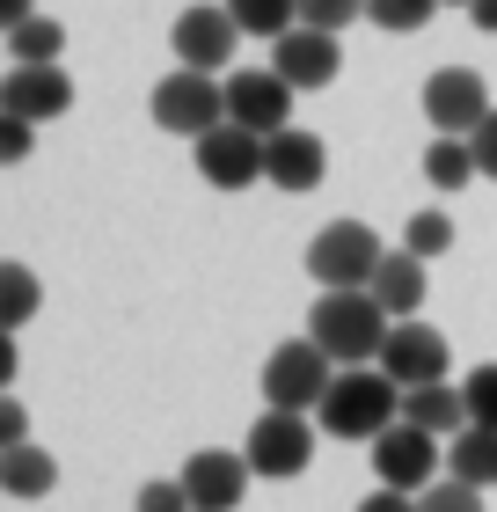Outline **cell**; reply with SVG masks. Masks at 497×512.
<instances>
[{"instance_id": "17", "label": "cell", "mask_w": 497, "mask_h": 512, "mask_svg": "<svg viewBox=\"0 0 497 512\" xmlns=\"http://www.w3.org/2000/svg\"><path fill=\"white\" fill-rule=\"evenodd\" d=\"M373 293H381V308L395 322H410L424 308V293H432V278H424V256L417 249H388L381 256V271H373Z\"/></svg>"}, {"instance_id": "33", "label": "cell", "mask_w": 497, "mask_h": 512, "mask_svg": "<svg viewBox=\"0 0 497 512\" xmlns=\"http://www.w3.org/2000/svg\"><path fill=\"white\" fill-rule=\"evenodd\" d=\"M15 439H30V410L8 395V403H0V447H15Z\"/></svg>"}, {"instance_id": "13", "label": "cell", "mask_w": 497, "mask_h": 512, "mask_svg": "<svg viewBox=\"0 0 497 512\" xmlns=\"http://www.w3.org/2000/svg\"><path fill=\"white\" fill-rule=\"evenodd\" d=\"M249 483H256L249 454L205 447V454H191V461H183V491H191V505H198V512H234V505L249 498Z\"/></svg>"}, {"instance_id": "21", "label": "cell", "mask_w": 497, "mask_h": 512, "mask_svg": "<svg viewBox=\"0 0 497 512\" xmlns=\"http://www.w3.org/2000/svg\"><path fill=\"white\" fill-rule=\"evenodd\" d=\"M446 476H468L483 491H497V425H461L446 439Z\"/></svg>"}, {"instance_id": "20", "label": "cell", "mask_w": 497, "mask_h": 512, "mask_svg": "<svg viewBox=\"0 0 497 512\" xmlns=\"http://www.w3.org/2000/svg\"><path fill=\"white\" fill-rule=\"evenodd\" d=\"M468 176H483L476 139L468 132H439L432 147H424V183H432V191H468Z\"/></svg>"}, {"instance_id": "31", "label": "cell", "mask_w": 497, "mask_h": 512, "mask_svg": "<svg viewBox=\"0 0 497 512\" xmlns=\"http://www.w3.org/2000/svg\"><path fill=\"white\" fill-rule=\"evenodd\" d=\"M139 512H198L191 491H183V476L176 483H139Z\"/></svg>"}, {"instance_id": "12", "label": "cell", "mask_w": 497, "mask_h": 512, "mask_svg": "<svg viewBox=\"0 0 497 512\" xmlns=\"http://www.w3.org/2000/svg\"><path fill=\"white\" fill-rule=\"evenodd\" d=\"M293 96L300 88L278 66H242L227 81V118H242L249 132H278V125H293Z\"/></svg>"}, {"instance_id": "2", "label": "cell", "mask_w": 497, "mask_h": 512, "mask_svg": "<svg viewBox=\"0 0 497 512\" xmlns=\"http://www.w3.org/2000/svg\"><path fill=\"white\" fill-rule=\"evenodd\" d=\"M315 417H322L329 439H381L402 417V381L381 359L373 366H337V381H329V395L315 403Z\"/></svg>"}, {"instance_id": "18", "label": "cell", "mask_w": 497, "mask_h": 512, "mask_svg": "<svg viewBox=\"0 0 497 512\" xmlns=\"http://www.w3.org/2000/svg\"><path fill=\"white\" fill-rule=\"evenodd\" d=\"M402 417L424 432H439V439H454L468 425V395L454 381H417V388H402Z\"/></svg>"}, {"instance_id": "30", "label": "cell", "mask_w": 497, "mask_h": 512, "mask_svg": "<svg viewBox=\"0 0 497 512\" xmlns=\"http://www.w3.org/2000/svg\"><path fill=\"white\" fill-rule=\"evenodd\" d=\"M30 132H37V118L0 110V161H30Z\"/></svg>"}, {"instance_id": "3", "label": "cell", "mask_w": 497, "mask_h": 512, "mask_svg": "<svg viewBox=\"0 0 497 512\" xmlns=\"http://www.w3.org/2000/svg\"><path fill=\"white\" fill-rule=\"evenodd\" d=\"M315 432H322L315 410H278V403H264V417H256L249 439H242V454H249L256 476L293 483V476H307V461H315Z\"/></svg>"}, {"instance_id": "25", "label": "cell", "mask_w": 497, "mask_h": 512, "mask_svg": "<svg viewBox=\"0 0 497 512\" xmlns=\"http://www.w3.org/2000/svg\"><path fill=\"white\" fill-rule=\"evenodd\" d=\"M446 8V0H366V15L381 22V30H395V37H410V30H424Z\"/></svg>"}, {"instance_id": "10", "label": "cell", "mask_w": 497, "mask_h": 512, "mask_svg": "<svg viewBox=\"0 0 497 512\" xmlns=\"http://www.w3.org/2000/svg\"><path fill=\"white\" fill-rule=\"evenodd\" d=\"M234 37H242V22H234V8L220 0H198V8H183L176 15V30H169V44H176V66H205V74H220V66L234 59Z\"/></svg>"}, {"instance_id": "34", "label": "cell", "mask_w": 497, "mask_h": 512, "mask_svg": "<svg viewBox=\"0 0 497 512\" xmlns=\"http://www.w3.org/2000/svg\"><path fill=\"white\" fill-rule=\"evenodd\" d=\"M359 512H417V491H395V483H381V498H366Z\"/></svg>"}, {"instance_id": "29", "label": "cell", "mask_w": 497, "mask_h": 512, "mask_svg": "<svg viewBox=\"0 0 497 512\" xmlns=\"http://www.w3.org/2000/svg\"><path fill=\"white\" fill-rule=\"evenodd\" d=\"M351 15H366V0H300V22H315V30H344Z\"/></svg>"}, {"instance_id": "23", "label": "cell", "mask_w": 497, "mask_h": 512, "mask_svg": "<svg viewBox=\"0 0 497 512\" xmlns=\"http://www.w3.org/2000/svg\"><path fill=\"white\" fill-rule=\"evenodd\" d=\"M402 249H417L424 264H432V256L454 249V220H446L439 205H424V213H410V227H402Z\"/></svg>"}, {"instance_id": "22", "label": "cell", "mask_w": 497, "mask_h": 512, "mask_svg": "<svg viewBox=\"0 0 497 512\" xmlns=\"http://www.w3.org/2000/svg\"><path fill=\"white\" fill-rule=\"evenodd\" d=\"M234 22H242V37H286L300 22V0H227Z\"/></svg>"}, {"instance_id": "11", "label": "cell", "mask_w": 497, "mask_h": 512, "mask_svg": "<svg viewBox=\"0 0 497 512\" xmlns=\"http://www.w3.org/2000/svg\"><path fill=\"white\" fill-rule=\"evenodd\" d=\"M0 110H22V118H66L74 110V81H66L59 59H15L8 81H0Z\"/></svg>"}, {"instance_id": "35", "label": "cell", "mask_w": 497, "mask_h": 512, "mask_svg": "<svg viewBox=\"0 0 497 512\" xmlns=\"http://www.w3.org/2000/svg\"><path fill=\"white\" fill-rule=\"evenodd\" d=\"M468 22H476V30H490V37H497V0H468Z\"/></svg>"}, {"instance_id": "1", "label": "cell", "mask_w": 497, "mask_h": 512, "mask_svg": "<svg viewBox=\"0 0 497 512\" xmlns=\"http://www.w3.org/2000/svg\"><path fill=\"white\" fill-rule=\"evenodd\" d=\"M388 330H395V315L381 308L373 286H322V300L307 308V337H315L337 366H373Z\"/></svg>"}, {"instance_id": "4", "label": "cell", "mask_w": 497, "mask_h": 512, "mask_svg": "<svg viewBox=\"0 0 497 512\" xmlns=\"http://www.w3.org/2000/svg\"><path fill=\"white\" fill-rule=\"evenodd\" d=\"M154 125L161 132H176V139H205L212 125L227 118V81L220 74H205V66H176V74H161L154 81Z\"/></svg>"}, {"instance_id": "9", "label": "cell", "mask_w": 497, "mask_h": 512, "mask_svg": "<svg viewBox=\"0 0 497 512\" xmlns=\"http://www.w3.org/2000/svg\"><path fill=\"white\" fill-rule=\"evenodd\" d=\"M490 81L476 74V66H439L432 81H424V118H432V132H476L490 118Z\"/></svg>"}, {"instance_id": "32", "label": "cell", "mask_w": 497, "mask_h": 512, "mask_svg": "<svg viewBox=\"0 0 497 512\" xmlns=\"http://www.w3.org/2000/svg\"><path fill=\"white\" fill-rule=\"evenodd\" d=\"M468 139H476V161H483V176L497 183V110H490V118H483L476 132H468Z\"/></svg>"}, {"instance_id": "28", "label": "cell", "mask_w": 497, "mask_h": 512, "mask_svg": "<svg viewBox=\"0 0 497 512\" xmlns=\"http://www.w3.org/2000/svg\"><path fill=\"white\" fill-rule=\"evenodd\" d=\"M461 395H468V425H497V359L476 366V374L461 381Z\"/></svg>"}, {"instance_id": "5", "label": "cell", "mask_w": 497, "mask_h": 512, "mask_svg": "<svg viewBox=\"0 0 497 512\" xmlns=\"http://www.w3.org/2000/svg\"><path fill=\"white\" fill-rule=\"evenodd\" d=\"M329 381H337V359L315 337H286L264 359V403H278V410H315L329 395Z\"/></svg>"}, {"instance_id": "14", "label": "cell", "mask_w": 497, "mask_h": 512, "mask_svg": "<svg viewBox=\"0 0 497 512\" xmlns=\"http://www.w3.org/2000/svg\"><path fill=\"white\" fill-rule=\"evenodd\" d=\"M271 66L300 88V96H307V88H329V81H337V66H344L337 30H315V22H300V30L271 37Z\"/></svg>"}, {"instance_id": "19", "label": "cell", "mask_w": 497, "mask_h": 512, "mask_svg": "<svg viewBox=\"0 0 497 512\" xmlns=\"http://www.w3.org/2000/svg\"><path fill=\"white\" fill-rule=\"evenodd\" d=\"M59 483V461L37 447V439H15V447H0V491L8 498H44Z\"/></svg>"}, {"instance_id": "24", "label": "cell", "mask_w": 497, "mask_h": 512, "mask_svg": "<svg viewBox=\"0 0 497 512\" xmlns=\"http://www.w3.org/2000/svg\"><path fill=\"white\" fill-rule=\"evenodd\" d=\"M8 52L15 59H59L66 52V30L52 15H30V22H15V30H8Z\"/></svg>"}, {"instance_id": "27", "label": "cell", "mask_w": 497, "mask_h": 512, "mask_svg": "<svg viewBox=\"0 0 497 512\" xmlns=\"http://www.w3.org/2000/svg\"><path fill=\"white\" fill-rule=\"evenodd\" d=\"M0 286H8V308H0V322H8V330H22V322L37 315V278H30V264H0Z\"/></svg>"}, {"instance_id": "26", "label": "cell", "mask_w": 497, "mask_h": 512, "mask_svg": "<svg viewBox=\"0 0 497 512\" xmlns=\"http://www.w3.org/2000/svg\"><path fill=\"white\" fill-rule=\"evenodd\" d=\"M417 512H483V483H468V476L424 483V491H417Z\"/></svg>"}, {"instance_id": "36", "label": "cell", "mask_w": 497, "mask_h": 512, "mask_svg": "<svg viewBox=\"0 0 497 512\" xmlns=\"http://www.w3.org/2000/svg\"><path fill=\"white\" fill-rule=\"evenodd\" d=\"M37 8H30V0H0V30H15V22H30Z\"/></svg>"}, {"instance_id": "16", "label": "cell", "mask_w": 497, "mask_h": 512, "mask_svg": "<svg viewBox=\"0 0 497 512\" xmlns=\"http://www.w3.org/2000/svg\"><path fill=\"white\" fill-rule=\"evenodd\" d=\"M381 366L402 381V388H417V381H446V366H454V352H446V337L439 330H424V322H395L388 344H381Z\"/></svg>"}, {"instance_id": "8", "label": "cell", "mask_w": 497, "mask_h": 512, "mask_svg": "<svg viewBox=\"0 0 497 512\" xmlns=\"http://www.w3.org/2000/svg\"><path fill=\"white\" fill-rule=\"evenodd\" d=\"M439 461H446L439 432L410 425V417H395V425L373 439V476L395 483V491H424V483H439Z\"/></svg>"}, {"instance_id": "6", "label": "cell", "mask_w": 497, "mask_h": 512, "mask_svg": "<svg viewBox=\"0 0 497 512\" xmlns=\"http://www.w3.org/2000/svg\"><path fill=\"white\" fill-rule=\"evenodd\" d=\"M381 235H373L366 220H329L315 242H307V271H315V286H373V271H381Z\"/></svg>"}, {"instance_id": "15", "label": "cell", "mask_w": 497, "mask_h": 512, "mask_svg": "<svg viewBox=\"0 0 497 512\" xmlns=\"http://www.w3.org/2000/svg\"><path fill=\"white\" fill-rule=\"evenodd\" d=\"M322 176H329V147L315 132H300V125L264 132V183H278V191H315Z\"/></svg>"}, {"instance_id": "7", "label": "cell", "mask_w": 497, "mask_h": 512, "mask_svg": "<svg viewBox=\"0 0 497 512\" xmlns=\"http://www.w3.org/2000/svg\"><path fill=\"white\" fill-rule=\"evenodd\" d=\"M191 154H198V176L212 191H249V183H264V132H249L242 118H220Z\"/></svg>"}]
</instances>
